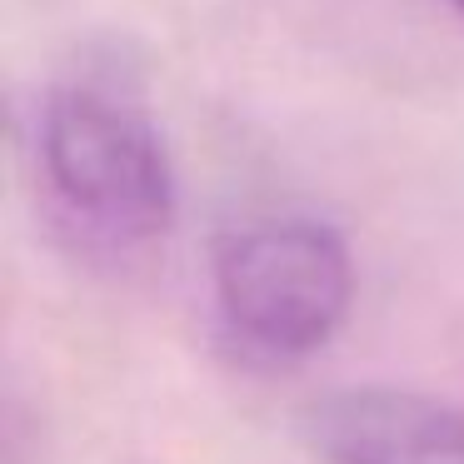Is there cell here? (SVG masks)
<instances>
[{"mask_svg": "<svg viewBox=\"0 0 464 464\" xmlns=\"http://www.w3.org/2000/svg\"><path fill=\"white\" fill-rule=\"evenodd\" d=\"M215 295L245 340L280 354L320 350L350 314V250L320 220L250 225L215 250Z\"/></svg>", "mask_w": 464, "mask_h": 464, "instance_id": "obj_1", "label": "cell"}, {"mask_svg": "<svg viewBox=\"0 0 464 464\" xmlns=\"http://www.w3.org/2000/svg\"><path fill=\"white\" fill-rule=\"evenodd\" d=\"M450 5H454V11H459V15H464V0H450Z\"/></svg>", "mask_w": 464, "mask_h": 464, "instance_id": "obj_4", "label": "cell"}, {"mask_svg": "<svg viewBox=\"0 0 464 464\" xmlns=\"http://www.w3.org/2000/svg\"><path fill=\"white\" fill-rule=\"evenodd\" d=\"M324 464H464V410L414 390H334L304 414Z\"/></svg>", "mask_w": 464, "mask_h": 464, "instance_id": "obj_3", "label": "cell"}, {"mask_svg": "<svg viewBox=\"0 0 464 464\" xmlns=\"http://www.w3.org/2000/svg\"><path fill=\"white\" fill-rule=\"evenodd\" d=\"M41 155L51 185L81 215L115 235L155 240L175 220V170L160 135L130 105L95 91L51 95L41 121Z\"/></svg>", "mask_w": 464, "mask_h": 464, "instance_id": "obj_2", "label": "cell"}]
</instances>
